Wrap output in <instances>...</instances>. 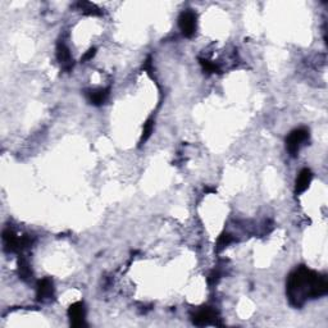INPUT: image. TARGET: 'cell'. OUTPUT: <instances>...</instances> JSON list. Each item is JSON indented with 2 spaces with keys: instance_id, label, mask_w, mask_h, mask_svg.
I'll use <instances>...</instances> for the list:
<instances>
[{
  "instance_id": "15",
  "label": "cell",
  "mask_w": 328,
  "mask_h": 328,
  "mask_svg": "<svg viewBox=\"0 0 328 328\" xmlns=\"http://www.w3.org/2000/svg\"><path fill=\"white\" fill-rule=\"evenodd\" d=\"M199 62H200L201 67H203V70L205 71L206 73H219L221 72L216 64L212 63V62H209V61H206V59L199 58Z\"/></svg>"
},
{
  "instance_id": "8",
  "label": "cell",
  "mask_w": 328,
  "mask_h": 328,
  "mask_svg": "<svg viewBox=\"0 0 328 328\" xmlns=\"http://www.w3.org/2000/svg\"><path fill=\"white\" fill-rule=\"evenodd\" d=\"M56 59L62 64L63 70L71 71L73 68V59L71 56L70 49L62 41H59L58 45H56Z\"/></svg>"
},
{
  "instance_id": "9",
  "label": "cell",
  "mask_w": 328,
  "mask_h": 328,
  "mask_svg": "<svg viewBox=\"0 0 328 328\" xmlns=\"http://www.w3.org/2000/svg\"><path fill=\"white\" fill-rule=\"evenodd\" d=\"M86 98L88 103L96 107L105 104L109 98V88H99V90H88L86 91Z\"/></svg>"
},
{
  "instance_id": "4",
  "label": "cell",
  "mask_w": 328,
  "mask_h": 328,
  "mask_svg": "<svg viewBox=\"0 0 328 328\" xmlns=\"http://www.w3.org/2000/svg\"><path fill=\"white\" fill-rule=\"evenodd\" d=\"M217 319H218V313L213 309V308L204 307L196 313H194L191 317L192 323L195 325H208L214 323L216 324Z\"/></svg>"
},
{
  "instance_id": "1",
  "label": "cell",
  "mask_w": 328,
  "mask_h": 328,
  "mask_svg": "<svg viewBox=\"0 0 328 328\" xmlns=\"http://www.w3.org/2000/svg\"><path fill=\"white\" fill-rule=\"evenodd\" d=\"M328 292V282L324 276L318 275L307 267L296 268L287 278L286 293L292 307L302 308L309 299H318Z\"/></svg>"
},
{
  "instance_id": "6",
  "label": "cell",
  "mask_w": 328,
  "mask_h": 328,
  "mask_svg": "<svg viewBox=\"0 0 328 328\" xmlns=\"http://www.w3.org/2000/svg\"><path fill=\"white\" fill-rule=\"evenodd\" d=\"M36 296L40 302H49L54 297V283L50 278H43L36 285Z\"/></svg>"
},
{
  "instance_id": "11",
  "label": "cell",
  "mask_w": 328,
  "mask_h": 328,
  "mask_svg": "<svg viewBox=\"0 0 328 328\" xmlns=\"http://www.w3.org/2000/svg\"><path fill=\"white\" fill-rule=\"evenodd\" d=\"M77 8L86 16H102V11L95 4L88 3V2H78Z\"/></svg>"
},
{
  "instance_id": "2",
  "label": "cell",
  "mask_w": 328,
  "mask_h": 328,
  "mask_svg": "<svg viewBox=\"0 0 328 328\" xmlns=\"http://www.w3.org/2000/svg\"><path fill=\"white\" fill-rule=\"evenodd\" d=\"M309 140V130L307 128H296L291 131L286 139V149L291 157H296L300 152V147Z\"/></svg>"
},
{
  "instance_id": "13",
  "label": "cell",
  "mask_w": 328,
  "mask_h": 328,
  "mask_svg": "<svg viewBox=\"0 0 328 328\" xmlns=\"http://www.w3.org/2000/svg\"><path fill=\"white\" fill-rule=\"evenodd\" d=\"M153 130H154V120L153 118H149V120L145 122L144 125V130H142V136L141 140H140V144H144L149 140V137L152 136Z\"/></svg>"
},
{
  "instance_id": "14",
  "label": "cell",
  "mask_w": 328,
  "mask_h": 328,
  "mask_svg": "<svg viewBox=\"0 0 328 328\" xmlns=\"http://www.w3.org/2000/svg\"><path fill=\"white\" fill-rule=\"evenodd\" d=\"M232 241H233V237L229 235V233H222V235L218 237V241H217L216 250L219 253V251L223 250V249L226 248V246H228Z\"/></svg>"
},
{
  "instance_id": "10",
  "label": "cell",
  "mask_w": 328,
  "mask_h": 328,
  "mask_svg": "<svg viewBox=\"0 0 328 328\" xmlns=\"http://www.w3.org/2000/svg\"><path fill=\"white\" fill-rule=\"evenodd\" d=\"M313 180V172L309 168H304L300 171L299 176L296 178V185H295V194L299 195L304 192L309 187L310 182Z\"/></svg>"
},
{
  "instance_id": "3",
  "label": "cell",
  "mask_w": 328,
  "mask_h": 328,
  "mask_svg": "<svg viewBox=\"0 0 328 328\" xmlns=\"http://www.w3.org/2000/svg\"><path fill=\"white\" fill-rule=\"evenodd\" d=\"M178 27L185 38H192L196 32V14L191 11H185L178 17Z\"/></svg>"
},
{
  "instance_id": "12",
  "label": "cell",
  "mask_w": 328,
  "mask_h": 328,
  "mask_svg": "<svg viewBox=\"0 0 328 328\" xmlns=\"http://www.w3.org/2000/svg\"><path fill=\"white\" fill-rule=\"evenodd\" d=\"M18 273H19V278H21L22 281H24V282H28V281L32 278V271L24 258L18 259Z\"/></svg>"
},
{
  "instance_id": "17",
  "label": "cell",
  "mask_w": 328,
  "mask_h": 328,
  "mask_svg": "<svg viewBox=\"0 0 328 328\" xmlns=\"http://www.w3.org/2000/svg\"><path fill=\"white\" fill-rule=\"evenodd\" d=\"M218 280H219V273L216 272V271H214V272H212L211 276L208 277L209 285H214V283H216Z\"/></svg>"
},
{
  "instance_id": "5",
  "label": "cell",
  "mask_w": 328,
  "mask_h": 328,
  "mask_svg": "<svg viewBox=\"0 0 328 328\" xmlns=\"http://www.w3.org/2000/svg\"><path fill=\"white\" fill-rule=\"evenodd\" d=\"M68 317H70L71 325L72 327H85L86 322V308L85 304L81 302L75 303L68 309Z\"/></svg>"
},
{
  "instance_id": "7",
  "label": "cell",
  "mask_w": 328,
  "mask_h": 328,
  "mask_svg": "<svg viewBox=\"0 0 328 328\" xmlns=\"http://www.w3.org/2000/svg\"><path fill=\"white\" fill-rule=\"evenodd\" d=\"M3 243L4 250L7 253H18L19 250H22L21 238L17 237L16 232L12 228H6L3 231Z\"/></svg>"
},
{
  "instance_id": "16",
  "label": "cell",
  "mask_w": 328,
  "mask_h": 328,
  "mask_svg": "<svg viewBox=\"0 0 328 328\" xmlns=\"http://www.w3.org/2000/svg\"><path fill=\"white\" fill-rule=\"evenodd\" d=\"M95 54H96V49L95 48H91L90 50H87L86 51V54L85 55L82 56V58H81V62H86V61H90V59H93L94 56H95Z\"/></svg>"
}]
</instances>
